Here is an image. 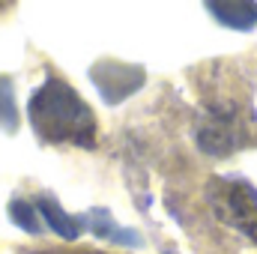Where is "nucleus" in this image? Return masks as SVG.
I'll list each match as a JSON object with an SVG mask.
<instances>
[{
    "label": "nucleus",
    "mask_w": 257,
    "mask_h": 254,
    "mask_svg": "<svg viewBox=\"0 0 257 254\" xmlns=\"http://www.w3.org/2000/svg\"><path fill=\"white\" fill-rule=\"evenodd\" d=\"M33 126L48 141H75L90 144L93 138V117L87 105L60 81H48L30 105Z\"/></svg>",
    "instance_id": "1"
},
{
    "label": "nucleus",
    "mask_w": 257,
    "mask_h": 254,
    "mask_svg": "<svg viewBox=\"0 0 257 254\" xmlns=\"http://www.w3.org/2000/svg\"><path fill=\"white\" fill-rule=\"evenodd\" d=\"M212 206L218 218L257 242V189L242 180H218L212 186Z\"/></svg>",
    "instance_id": "2"
},
{
    "label": "nucleus",
    "mask_w": 257,
    "mask_h": 254,
    "mask_svg": "<svg viewBox=\"0 0 257 254\" xmlns=\"http://www.w3.org/2000/svg\"><path fill=\"white\" fill-rule=\"evenodd\" d=\"M206 6L221 24H227L233 30H248L257 24L254 0H206Z\"/></svg>",
    "instance_id": "3"
},
{
    "label": "nucleus",
    "mask_w": 257,
    "mask_h": 254,
    "mask_svg": "<svg viewBox=\"0 0 257 254\" xmlns=\"http://www.w3.org/2000/svg\"><path fill=\"white\" fill-rule=\"evenodd\" d=\"M39 212L45 215V221H48L60 236H66V239H75V236L81 233V221H78V218H72V215H66L57 200L42 197V200H39Z\"/></svg>",
    "instance_id": "4"
},
{
    "label": "nucleus",
    "mask_w": 257,
    "mask_h": 254,
    "mask_svg": "<svg viewBox=\"0 0 257 254\" xmlns=\"http://www.w3.org/2000/svg\"><path fill=\"white\" fill-rule=\"evenodd\" d=\"M9 209H12V215H15V218H21V206H18V203H12ZM33 221H36V218L30 215V206L24 203V221H21V224H24L27 230H33V233H36V230H39V224H33Z\"/></svg>",
    "instance_id": "5"
}]
</instances>
